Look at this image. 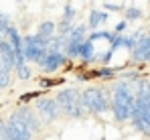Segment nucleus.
Wrapping results in <instances>:
<instances>
[{
    "mask_svg": "<svg viewBox=\"0 0 150 140\" xmlns=\"http://www.w3.org/2000/svg\"><path fill=\"white\" fill-rule=\"evenodd\" d=\"M134 104H136V92H132V85L118 79L114 85V95H112V114L118 122H126L132 120V112H134Z\"/></svg>",
    "mask_w": 150,
    "mask_h": 140,
    "instance_id": "nucleus-1",
    "label": "nucleus"
},
{
    "mask_svg": "<svg viewBox=\"0 0 150 140\" xmlns=\"http://www.w3.org/2000/svg\"><path fill=\"white\" fill-rule=\"evenodd\" d=\"M148 114H150V83L146 79H138L136 81V104H134V112H132V126L142 134L146 128Z\"/></svg>",
    "mask_w": 150,
    "mask_h": 140,
    "instance_id": "nucleus-2",
    "label": "nucleus"
},
{
    "mask_svg": "<svg viewBox=\"0 0 150 140\" xmlns=\"http://www.w3.org/2000/svg\"><path fill=\"white\" fill-rule=\"evenodd\" d=\"M81 102L85 114L101 116L108 110H112V97L105 87H87L85 92H81Z\"/></svg>",
    "mask_w": 150,
    "mask_h": 140,
    "instance_id": "nucleus-3",
    "label": "nucleus"
},
{
    "mask_svg": "<svg viewBox=\"0 0 150 140\" xmlns=\"http://www.w3.org/2000/svg\"><path fill=\"white\" fill-rule=\"evenodd\" d=\"M57 104L61 108V112L69 118H83L85 110H83V102H81V92H77L73 87H67V90H61L57 93Z\"/></svg>",
    "mask_w": 150,
    "mask_h": 140,
    "instance_id": "nucleus-4",
    "label": "nucleus"
},
{
    "mask_svg": "<svg viewBox=\"0 0 150 140\" xmlns=\"http://www.w3.org/2000/svg\"><path fill=\"white\" fill-rule=\"evenodd\" d=\"M23 43H25V57L30 63L39 65L45 59V55L49 53V41L41 39L39 35H26L23 37Z\"/></svg>",
    "mask_w": 150,
    "mask_h": 140,
    "instance_id": "nucleus-5",
    "label": "nucleus"
},
{
    "mask_svg": "<svg viewBox=\"0 0 150 140\" xmlns=\"http://www.w3.org/2000/svg\"><path fill=\"white\" fill-rule=\"evenodd\" d=\"M35 108H37V114L43 118L47 124L55 122L57 118L63 114V112H61V108H59V104H57V99H55V97H49V95H43V97H39Z\"/></svg>",
    "mask_w": 150,
    "mask_h": 140,
    "instance_id": "nucleus-6",
    "label": "nucleus"
},
{
    "mask_svg": "<svg viewBox=\"0 0 150 140\" xmlns=\"http://www.w3.org/2000/svg\"><path fill=\"white\" fill-rule=\"evenodd\" d=\"M6 140H33V132L23 120L10 114V118L6 120Z\"/></svg>",
    "mask_w": 150,
    "mask_h": 140,
    "instance_id": "nucleus-7",
    "label": "nucleus"
},
{
    "mask_svg": "<svg viewBox=\"0 0 150 140\" xmlns=\"http://www.w3.org/2000/svg\"><path fill=\"white\" fill-rule=\"evenodd\" d=\"M12 114L18 118V120H23L26 126H28V130H30L33 134L41 130V118H39V114H35V110H30L28 106H21V108H18V110H14Z\"/></svg>",
    "mask_w": 150,
    "mask_h": 140,
    "instance_id": "nucleus-8",
    "label": "nucleus"
},
{
    "mask_svg": "<svg viewBox=\"0 0 150 140\" xmlns=\"http://www.w3.org/2000/svg\"><path fill=\"white\" fill-rule=\"evenodd\" d=\"M67 57H65V53H47L45 55V59L39 63V67L45 71V73H55V71H59L63 65H67Z\"/></svg>",
    "mask_w": 150,
    "mask_h": 140,
    "instance_id": "nucleus-9",
    "label": "nucleus"
},
{
    "mask_svg": "<svg viewBox=\"0 0 150 140\" xmlns=\"http://www.w3.org/2000/svg\"><path fill=\"white\" fill-rule=\"evenodd\" d=\"M148 53H150V35L144 33L142 39H140V43H138V47L132 51V61H136V63L148 61Z\"/></svg>",
    "mask_w": 150,
    "mask_h": 140,
    "instance_id": "nucleus-10",
    "label": "nucleus"
},
{
    "mask_svg": "<svg viewBox=\"0 0 150 140\" xmlns=\"http://www.w3.org/2000/svg\"><path fill=\"white\" fill-rule=\"evenodd\" d=\"M108 18H110V14L105 12V10H100V8H91L89 10V18H87V26L91 28V31H100V26L108 23Z\"/></svg>",
    "mask_w": 150,
    "mask_h": 140,
    "instance_id": "nucleus-11",
    "label": "nucleus"
},
{
    "mask_svg": "<svg viewBox=\"0 0 150 140\" xmlns=\"http://www.w3.org/2000/svg\"><path fill=\"white\" fill-rule=\"evenodd\" d=\"M79 59L83 61V63H91V61H96L98 59V53H96V47L93 43L87 39L83 45H81V51H79Z\"/></svg>",
    "mask_w": 150,
    "mask_h": 140,
    "instance_id": "nucleus-12",
    "label": "nucleus"
},
{
    "mask_svg": "<svg viewBox=\"0 0 150 140\" xmlns=\"http://www.w3.org/2000/svg\"><path fill=\"white\" fill-rule=\"evenodd\" d=\"M37 35H39L41 39L51 41L53 37H57V24L53 23V21H45V23H41L39 31H37Z\"/></svg>",
    "mask_w": 150,
    "mask_h": 140,
    "instance_id": "nucleus-13",
    "label": "nucleus"
},
{
    "mask_svg": "<svg viewBox=\"0 0 150 140\" xmlns=\"http://www.w3.org/2000/svg\"><path fill=\"white\" fill-rule=\"evenodd\" d=\"M87 39H89V26H83V24L75 26L73 33L69 35V41H75V43H85Z\"/></svg>",
    "mask_w": 150,
    "mask_h": 140,
    "instance_id": "nucleus-14",
    "label": "nucleus"
},
{
    "mask_svg": "<svg viewBox=\"0 0 150 140\" xmlns=\"http://www.w3.org/2000/svg\"><path fill=\"white\" fill-rule=\"evenodd\" d=\"M116 73H118V69H114V67H98L96 71H91V73H89V77H100V79H112V77H116Z\"/></svg>",
    "mask_w": 150,
    "mask_h": 140,
    "instance_id": "nucleus-15",
    "label": "nucleus"
},
{
    "mask_svg": "<svg viewBox=\"0 0 150 140\" xmlns=\"http://www.w3.org/2000/svg\"><path fill=\"white\" fill-rule=\"evenodd\" d=\"M81 45L83 43H75V41H67V47H65V57L67 59H79V51H81Z\"/></svg>",
    "mask_w": 150,
    "mask_h": 140,
    "instance_id": "nucleus-16",
    "label": "nucleus"
},
{
    "mask_svg": "<svg viewBox=\"0 0 150 140\" xmlns=\"http://www.w3.org/2000/svg\"><path fill=\"white\" fill-rule=\"evenodd\" d=\"M8 85H10V71L0 63V92L4 87H8Z\"/></svg>",
    "mask_w": 150,
    "mask_h": 140,
    "instance_id": "nucleus-17",
    "label": "nucleus"
},
{
    "mask_svg": "<svg viewBox=\"0 0 150 140\" xmlns=\"http://www.w3.org/2000/svg\"><path fill=\"white\" fill-rule=\"evenodd\" d=\"M73 24H69V23H65V21H61V23L57 24V33L61 35V37H65V39H69V35L73 33Z\"/></svg>",
    "mask_w": 150,
    "mask_h": 140,
    "instance_id": "nucleus-18",
    "label": "nucleus"
},
{
    "mask_svg": "<svg viewBox=\"0 0 150 140\" xmlns=\"http://www.w3.org/2000/svg\"><path fill=\"white\" fill-rule=\"evenodd\" d=\"M126 45V35H114V39H112V43H110V51H118V49H122Z\"/></svg>",
    "mask_w": 150,
    "mask_h": 140,
    "instance_id": "nucleus-19",
    "label": "nucleus"
},
{
    "mask_svg": "<svg viewBox=\"0 0 150 140\" xmlns=\"http://www.w3.org/2000/svg\"><path fill=\"white\" fill-rule=\"evenodd\" d=\"M61 83H63V79H51V77H41V79H39V85L45 87V90H47V87H57V85H61Z\"/></svg>",
    "mask_w": 150,
    "mask_h": 140,
    "instance_id": "nucleus-20",
    "label": "nucleus"
},
{
    "mask_svg": "<svg viewBox=\"0 0 150 140\" xmlns=\"http://www.w3.org/2000/svg\"><path fill=\"white\" fill-rule=\"evenodd\" d=\"M140 16H142V10H140V8H136V6H130V8L126 10V21H128V23L138 21Z\"/></svg>",
    "mask_w": 150,
    "mask_h": 140,
    "instance_id": "nucleus-21",
    "label": "nucleus"
},
{
    "mask_svg": "<svg viewBox=\"0 0 150 140\" xmlns=\"http://www.w3.org/2000/svg\"><path fill=\"white\" fill-rule=\"evenodd\" d=\"M73 18H75V8L71 6V4H65V8H63V21L71 24Z\"/></svg>",
    "mask_w": 150,
    "mask_h": 140,
    "instance_id": "nucleus-22",
    "label": "nucleus"
},
{
    "mask_svg": "<svg viewBox=\"0 0 150 140\" xmlns=\"http://www.w3.org/2000/svg\"><path fill=\"white\" fill-rule=\"evenodd\" d=\"M16 73H18V79H30V75H33V71L28 65H21V67H16Z\"/></svg>",
    "mask_w": 150,
    "mask_h": 140,
    "instance_id": "nucleus-23",
    "label": "nucleus"
},
{
    "mask_svg": "<svg viewBox=\"0 0 150 140\" xmlns=\"http://www.w3.org/2000/svg\"><path fill=\"white\" fill-rule=\"evenodd\" d=\"M41 97V92H28V93H23L21 97H18V102L21 104H26V102H30V99H39Z\"/></svg>",
    "mask_w": 150,
    "mask_h": 140,
    "instance_id": "nucleus-24",
    "label": "nucleus"
},
{
    "mask_svg": "<svg viewBox=\"0 0 150 140\" xmlns=\"http://www.w3.org/2000/svg\"><path fill=\"white\" fill-rule=\"evenodd\" d=\"M126 31H128V21H120L114 28V35H124Z\"/></svg>",
    "mask_w": 150,
    "mask_h": 140,
    "instance_id": "nucleus-25",
    "label": "nucleus"
},
{
    "mask_svg": "<svg viewBox=\"0 0 150 140\" xmlns=\"http://www.w3.org/2000/svg\"><path fill=\"white\" fill-rule=\"evenodd\" d=\"M103 6L108 10H112V12H120L122 10V4H118V2H103Z\"/></svg>",
    "mask_w": 150,
    "mask_h": 140,
    "instance_id": "nucleus-26",
    "label": "nucleus"
},
{
    "mask_svg": "<svg viewBox=\"0 0 150 140\" xmlns=\"http://www.w3.org/2000/svg\"><path fill=\"white\" fill-rule=\"evenodd\" d=\"M0 140H6V122H0Z\"/></svg>",
    "mask_w": 150,
    "mask_h": 140,
    "instance_id": "nucleus-27",
    "label": "nucleus"
},
{
    "mask_svg": "<svg viewBox=\"0 0 150 140\" xmlns=\"http://www.w3.org/2000/svg\"><path fill=\"white\" fill-rule=\"evenodd\" d=\"M148 63H150V53H148Z\"/></svg>",
    "mask_w": 150,
    "mask_h": 140,
    "instance_id": "nucleus-28",
    "label": "nucleus"
},
{
    "mask_svg": "<svg viewBox=\"0 0 150 140\" xmlns=\"http://www.w3.org/2000/svg\"><path fill=\"white\" fill-rule=\"evenodd\" d=\"M0 14H2V10H0Z\"/></svg>",
    "mask_w": 150,
    "mask_h": 140,
    "instance_id": "nucleus-29",
    "label": "nucleus"
}]
</instances>
